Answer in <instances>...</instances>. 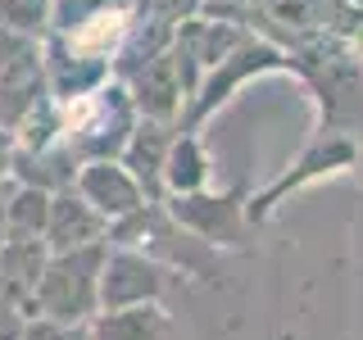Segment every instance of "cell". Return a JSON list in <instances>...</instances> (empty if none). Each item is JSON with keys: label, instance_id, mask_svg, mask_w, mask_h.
I'll use <instances>...</instances> for the list:
<instances>
[{"label": "cell", "instance_id": "obj_8", "mask_svg": "<svg viewBox=\"0 0 363 340\" xmlns=\"http://www.w3.org/2000/svg\"><path fill=\"white\" fill-rule=\"evenodd\" d=\"M45 9H50V0H0V23L18 37H32L45 23Z\"/></svg>", "mask_w": 363, "mask_h": 340}, {"label": "cell", "instance_id": "obj_11", "mask_svg": "<svg viewBox=\"0 0 363 340\" xmlns=\"http://www.w3.org/2000/svg\"><path fill=\"white\" fill-rule=\"evenodd\" d=\"M9 159H14V132L0 128V181L9 177Z\"/></svg>", "mask_w": 363, "mask_h": 340}, {"label": "cell", "instance_id": "obj_3", "mask_svg": "<svg viewBox=\"0 0 363 340\" xmlns=\"http://www.w3.org/2000/svg\"><path fill=\"white\" fill-rule=\"evenodd\" d=\"M105 218L82 200V196H50V222H45V249L60 254V249H82V245H100Z\"/></svg>", "mask_w": 363, "mask_h": 340}, {"label": "cell", "instance_id": "obj_7", "mask_svg": "<svg viewBox=\"0 0 363 340\" xmlns=\"http://www.w3.org/2000/svg\"><path fill=\"white\" fill-rule=\"evenodd\" d=\"M123 37V14H96L86 23H77L68 45H73V55H86V60H100V55L109 50L113 41Z\"/></svg>", "mask_w": 363, "mask_h": 340}, {"label": "cell", "instance_id": "obj_5", "mask_svg": "<svg viewBox=\"0 0 363 340\" xmlns=\"http://www.w3.org/2000/svg\"><path fill=\"white\" fill-rule=\"evenodd\" d=\"M45 222H50V191L9 181V196H5V241H45Z\"/></svg>", "mask_w": 363, "mask_h": 340}, {"label": "cell", "instance_id": "obj_6", "mask_svg": "<svg viewBox=\"0 0 363 340\" xmlns=\"http://www.w3.org/2000/svg\"><path fill=\"white\" fill-rule=\"evenodd\" d=\"M91 340H168V322L145 304H128V309H109L91 322Z\"/></svg>", "mask_w": 363, "mask_h": 340}, {"label": "cell", "instance_id": "obj_12", "mask_svg": "<svg viewBox=\"0 0 363 340\" xmlns=\"http://www.w3.org/2000/svg\"><path fill=\"white\" fill-rule=\"evenodd\" d=\"M5 196H9V181H0V245H5Z\"/></svg>", "mask_w": 363, "mask_h": 340}, {"label": "cell", "instance_id": "obj_9", "mask_svg": "<svg viewBox=\"0 0 363 340\" xmlns=\"http://www.w3.org/2000/svg\"><path fill=\"white\" fill-rule=\"evenodd\" d=\"M23 340H91L82 327H68V322H50V317H32Z\"/></svg>", "mask_w": 363, "mask_h": 340}, {"label": "cell", "instance_id": "obj_2", "mask_svg": "<svg viewBox=\"0 0 363 340\" xmlns=\"http://www.w3.org/2000/svg\"><path fill=\"white\" fill-rule=\"evenodd\" d=\"M50 249L45 241H5L0 245V300L18 304L37 317V286H41V272Z\"/></svg>", "mask_w": 363, "mask_h": 340}, {"label": "cell", "instance_id": "obj_4", "mask_svg": "<svg viewBox=\"0 0 363 340\" xmlns=\"http://www.w3.org/2000/svg\"><path fill=\"white\" fill-rule=\"evenodd\" d=\"M77 196H82L100 218H105V213H113V218L136 213V181L113 164H86L82 173H77Z\"/></svg>", "mask_w": 363, "mask_h": 340}, {"label": "cell", "instance_id": "obj_10", "mask_svg": "<svg viewBox=\"0 0 363 340\" xmlns=\"http://www.w3.org/2000/svg\"><path fill=\"white\" fill-rule=\"evenodd\" d=\"M28 322H32V313H28V309H18V304L0 300V340H23Z\"/></svg>", "mask_w": 363, "mask_h": 340}, {"label": "cell", "instance_id": "obj_1", "mask_svg": "<svg viewBox=\"0 0 363 340\" xmlns=\"http://www.w3.org/2000/svg\"><path fill=\"white\" fill-rule=\"evenodd\" d=\"M100 272H105V245L50 254L41 272V286H37V317L82 327L86 313H96L100 304Z\"/></svg>", "mask_w": 363, "mask_h": 340}]
</instances>
